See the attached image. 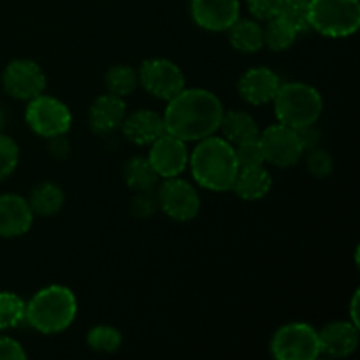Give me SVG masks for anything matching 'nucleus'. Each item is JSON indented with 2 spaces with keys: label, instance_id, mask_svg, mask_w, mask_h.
I'll use <instances>...</instances> for the list:
<instances>
[{
  "label": "nucleus",
  "instance_id": "1",
  "mask_svg": "<svg viewBox=\"0 0 360 360\" xmlns=\"http://www.w3.org/2000/svg\"><path fill=\"white\" fill-rule=\"evenodd\" d=\"M224 104L220 98L204 88H183L167 101L164 112L165 132L178 139L202 141L220 130Z\"/></svg>",
  "mask_w": 360,
  "mask_h": 360
},
{
  "label": "nucleus",
  "instance_id": "2",
  "mask_svg": "<svg viewBox=\"0 0 360 360\" xmlns=\"http://www.w3.org/2000/svg\"><path fill=\"white\" fill-rule=\"evenodd\" d=\"M188 165L197 185L211 192H229L239 171L234 146L217 136L199 141L188 155Z\"/></svg>",
  "mask_w": 360,
  "mask_h": 360
},
{
  "label": "nucleus",
  "instance_id": "3",
  "mask_svg": "<svg viewBox=\"0 0 360 360\" xmlns=\"http://www.w3.org/2000/svg\"><path fill=\"white\" fill-rule=\"evenodd\" d=\"M77 313L72 290L63 285H49L39 290L25 308V322L41 334H58L69 329Z\"/></svg>",
  "mask_w": 360,
  "mask_h": 360
},
{
  "label": "nucleus",
  "instance_id": "4",
  "mask_svg": "<svg viewBox=\"0 0 360 360\" xmlns=\"http://www.w3.org/2000/svg\"><path fill=\"white\" fill-rule=\"evenodd\" d=\"M273 104L278 123L295 130L315 125L323 111V98L320 91L306 83L280 84Z\"/></svg>",
  "mask_w": 360,
  "mask_h": 360
},
{
  "label": "nucleus",
  "instance_id": "5",
  "mask_svg": "<svg viewBox=\"0 0 360 360\" xmlns=\"http://www.w3.org/2000/svg\"><path fill=\"white\" fill-rule=\"evenodd\" d=\"M309 27L333 39L350 37L360 27L359 0H308Z\"/></svg>",
  "mask_w": 360,
  "mask_h": 360
},
{
  "label": "nucleus",
  "instance_id": "6",
  "mask_svg": "<svg viewBox=\"0 0 360 360\" xmlns=\"http://www.w3.org/2000/svg\"><path fill=\"white\" fill-rule=\"evenodd\" d=\"M25 120L32 132L46 139L63 136L69 132L72 125V115L65 102L44 94L28 101Z\"/></svg>",
  "mask_w": 360,
  "mask_h": 360
},
{
  "label": "nucleus",
  "instance_id": "7",
  "mask_svg": "<svg viewBox=\"0 0 360 360\" xmlns=\"http://www.w3.org/2000/svg\"><path fill=\"white\" fill-rule=\"evenodd\" d=\"M271 354L278 360H315L320 355L319 333L308 323H287L274 333Z\"/></svg>",
  "mask_w": 360,
  "mask_h": 360
},
{
  "label": "nucleus",
  "instance_id": "8",
  "mask_svg": "<svg viewBox=\"0 0 360 360\" xmlns=\"http://www.w3.org/2000/svg\"><path fill=\"white\" fill-rule=\"evenodd\" d=\"M139 84L160 101H171L185 88V74L167 58L144 60L137 70Z\"/></svg>",
  "mask_w": 360,
  "mask_h": 360
},
{
  "label": "nucleus",
  "instance_id": "9",
  "mask_svg": "<svg viewBox=\"0 0 360 360\" xmlns=\"http://www.w3.org/2000/svg\"><path fill=\"white\" fill-rule=\"evenodd\" d=\"M158 207L176 221H190L199 214L200 197L192 183L181 178H165L155 188Z\"/></svg>",
  "mask_w": 360,
  "mask_h": 360
},
{
  "label": "nucleus",
  "instance_id": "10",
  "mask_svg": "<svg viewBox=\"0 0 360 360\" xmlns=\"http://www.w3.org/2000/svg\"><path fill=\"white\" fill-rule=\"evenodd\" d=\"M259 139L260 144H262L266 162L274 165V167H294L304 155V148H302L299 132L295 129L283 125V123L267 127L264 132H260Z\"/></svg>",
  "mask_w": 360,
  "mask_h": 360
},
{
  "label": "nucleus",
  "instance_id": "11",
  "mask_svg": "<svg viewBox=\"0 0 360 360\" xmlns=\"http://www.w3.org/2000/svg\"><path fill=\"white\" fill-rule=\"evenodd\" d=\"M2 86L6 94L16 101H32L44 94L46 74L34 60H13L2 72Z\"/></svg>",
  "mask_w": 360,
  "mask_h": 360
},
{
  "label": "nucleus",
  "instance_id": "12",
  "mask_svg": "<svg viewBox=\"0 0 360 360\" xmlns=\"http://www.w3.org/2000/svg\"><path fill=\"white\" fill-rule=\"evenodd\" d=\"M148 160L160 178H176L188 165V150L185 141L164 132L150 144Z\"/></svg>",
  "mask_w": 360,
  "mask_h": 360
},
{
  "label": "nucleus",
  "instance_id": "13",
  "mask_svg": "<svg viewBox=\"0 0 360 360\" xmlns=\"http://www.w3.org/2000/svg\"><path fill=\"white\" fill-rule=\"evenodd\" d=\"M239 0H192V18L207 32H225L239 18Z\"/></svg>",
  "mask_w": 360,
  "mask_h": 360
},
{
  "label": "nucleus",
  "instance_id": "14",
  "mask_svg": "<svg viewBox=\"0 0 360 360\" xmlns=\"http://www.w3.org/2000/svg\"><path fill=\"white\" fill-rule=\"evenodd\" d=\"M281 81L274 70L267 67H253L241 74L238 81V94L252 105H264L273 102Z\"/></svg>",
  "mask_w": 360,
  "mask_h": 360
},
{
  "label": "nucleus",
  "instance_id": "15",
  "mask_svg": "<svg viewBox=\"0 0 360 360\" xmlns=\"http://www.w3.org/2000/svg\"><path fill=\"white\" fill-rule=\"evenodd\" d=\"M34 224L28 200L16 193L0 195V238L13 239L27 234Z\"/></svg>",
  "mask_w": 360,
  "mask_h": 360
},
{
  "label": "nucleus",
  "instance_id": "16",
  "mask_svg": "<svg viewBox=\"0 0 360 360\" xmlns=\"http://www.w3.org/2000/svg\"><path fill=\"white\" fill-rule=\"evenodd\" d=\"M125 116V101L112 94H105L95 98L88 109V125L98 136H109L122 127Z\"/></svg>",
  "mask_w": 360,
  "mask_h": 360
},
{
  "label": "nucleus",
  "instance_id": "17",
  "mask_svg": "<svg viewBox=\"0 0 360 360\" xmlns=\"http://www.w3.org/2000/svg\"><path fill=\"white\" fill-rule=\"evenodd\" d=\"M123 136L137 146H150L155 139L165 132L164 116L151 109H137L125 116L122 127Z\"/></svg>",
  "mask_w": 360,
  "mask_h": 360
},
{
  "label": "nucleus",
  "instance_id": "18",
  "mask_svg": "<svg viewBox=\"0 0 360 360\" xmlns=\"http://www.w3.org/2000/svg\"><path fill=\"white\" fill-rule=\"evenodd\" d=\"M320 354L329 357H350L359 347V327L352 322L327 323L319 333Z\"/></svg>",
  "mask_w": 360,
  "mask_h": 360
},
{
  "label": "nucleus",
  "instance_id": "19",
  "mask_svg": "<svg viewBox=\"0 0 360 360\" xmlns=\"http://www.w3.org/2000/svg\"><path fill=\"white\" fill-rule=\"evenodd\" d=\"M271 186H273L271 172L264 165H259V167L239 169L231 190L243 200H260L269 193Z\"/></svg>",
  "mask_w": 360,
  "mask_h": 360
},
{
  "label": "nucleus",
  "instance_id": "20",
  "mask_svg": "<svg viewBox=\"0 0 360 360\" xmlns=\"http://www.w3.org/2000/svg\"><path fill=\"white\" fill-rule=\"evenodd\" d=\"M220 130L224 139H227L232 146L245 141L255 139L260 136V127L250 112L246 111H227L221 116Z\"/></svg>",
  "mask_w": 360,
  "mask_h": 360
},
{
  "label": "nucleus",
  "instance_id": "21",
  "mask_svg": "<svg viewBox=\"0 0 360 360\" xmlns=\"http://www.w3.org/2000/svg\"><path fill=\"white\" fill-rule=\"evenodd\" d=\"M229 42L239 53H257L264 48V32L259 21L238 20L227 28Z\"/></svg>",
  "mask_w": 360,
  "mask_h": 360
},
{
  "label": "nucleus",
  "instance_id": "22",
  "mask_svg": "<svg viewBox=\"0 0 360 360\" xmlns=\"http://www.w3.org/2000/svg\"><path fill=\"white\" fill-rule=\"evenodd\" d=\"M28 206H30L34 217H53L58 213L65 202L63 190L56 183H41L35 186L28 197Z\"/></svg>",
  "mask_w": 360,
  "mask_h": 360
},
{
  "label": "nucleus",
  "instance_id": "23",
  "mask_svg": "<svg viewBox=\"0 0 360 360\" xmlns=\"http://www.w3.org/2000/svg\"><path fill=\"white\" fill-rule=\"evenodd\" d=\"M123 178L127 186L134 192H148L155 190L160 181V176L153 169L148 158L132 157L123 167Z\"/></svg>",
  "mask_w": 360,
  "mask_h": 360
},
{
  "label": "nucleus",
  "instance_id": "24",
  "mask_svg": "<svg viewBox=\"0 0 360 360\" xmlns=\"http://www.w3.org/2000/svg\"><path fill=\"white\" fill-rule=\"evenodd\" d=\"M137 86H139V77H137V70L134 67L118 63L105 72V88L109 94L116 95V97H129L136 91Z\"/></svg>",
  "mask_w": 360,
  "mask_h": 360
},
{
  "label": "nucleus",
  "instance_id": "25",
  "mask_svg": "<svg viewBox=\"0 0 360 360\" xmlns=\"http://www.w3.org/2000/svg\"><path fill=\"white\" fill-rule=\"evenodd\" d=\"M262 32L264 46H267L274 53L287 51L295 42V37H297V32L278 16L267 20V25L262 28Z\"/></svg>",
  "mask_w": 360,
  "mask_h": 360
},
{
  "label": "nucleus",
  "instance_id": "26",
  "mask_svg": "<svg viewBox=\"0 0 360 360\" xmlns=\"http://www.w3.org/2000/svg\"><path fill=\"white\" fill-rule=\"evenodd\" d=\"M27 302L13 292H0V330L14 329L25 322Z\"/></svg>",
  "mask_w": 360,
  "mask_h": 360
},
{
  "label": "nucleus",
  "instance_id": "27",
  "mask_svg": "<svg viewBox=\"0 0 360 360\" xmlns=\"http://www.w3.org/2000/svg\"><path fill=\"white\" fill-rule=\"evenodd\" d=\"M86 343L91 350L101 352V354H112L118 352L123 343L122 333L111 326H97L88 330Z\"/></svg>",
  "mask_w": 360,
  "mask_h": 360
},
{
  "label": "nucleus",
  "instance_id": "28",
  "mask_svg": "<svg viewBox=\"0 0 360 360\" xmlns=\"http://www.w3.org/2000/svg\"><path fill=\"white\" fill-rule=\"evenodd\" d=\"M276 16L281 18L287 25H290L297 34L311 30L308 0H283Z\"/></svg>",
  "mask_w": 360,
  "mask_h": 360
},
{
  "label": "nucleus",
  "instance_id": "29",
  "mask_svg": "<svg viewBox=\"0 0 360 360\" xmlns=\"http://www.w3.org/2000/svg\"><path fill=\"white\" fill-rule=\"evenodd\" d=\"M20 162V148L13 137L0 132V181L9 178Z\"/></svg>",
  "mask_w": 360,
  "mask_h": 360
},
{
  "label": "nucleus",
  "instance_id": "30",
  "mask_svg": "<svg viewBox=\"0 0 360 360\" xmlns=\"http://www.w3.org/2000/svg\"><path fill=\"white\" fill-rule=\"evenodd\" d=\"M234 151H236V158H238L239 169L259 167V165L266 164V157H264V150L259 137L236 144Z\"/></svg>",
  "mask_w": 360,
  "mask_h": 360
},
{
  "label": "nucleus",
  "instance_id": "31",
  "mask_svg": "<svg viewBox=\"0 0 360 360\" xmlns=\"http://www.w3.org/2000/svg\"><path fill=\"white\" fill-rule=\"evenodd\" d=\"M158 210V199L155 190H148V192H136V195L130 200V213L132 217L144 220L157 213Z\"/></svg>",
  "mask_w": 360,
  "mask_h": 360
},
{
  "label": "nucleus",
  "instance_id": "32",
  "mask_svg": "<svg viewBox=\"0 0 360 360\" xmlns=\"http://www.w3.org/2000/svg\"><path fill=\"white\" fill-rule=\"evenodd\" d=\"M308 169L315 178H327V176L333 172L334 169V160L326 150L322 148H315V150H309L308 155Z\"/></svg>",
  "mask_w": 360,
  "mask_h": 360
},
{
  "label": "nucleus",
  "instance_id": "33",
  "mask_svg": "<svg viewBox=\"0 0 360 360\" xmlns=\"http://www.w3.org/2000/svg\"><path fill=\"white\" fill-rule=\"evenodd\" d=\"M248 4V9L257 20L267 21L271 18H274L280 11L283 0H246Z\"/></svg>",
  "mask_w": 360,
  "mask_h": 360
},
{
  "label": "nucleus",
  "instance_id": "34",
  "mask_svg": "<svg viewBox=\"0 0 360 360\" xmlns=\"http://www.w3.org/2000/svg\"><path fill=\"white\" fill-rule=\"evenodd\" d=\"M23 347L9 336H0V360H25Z\"/></svg>",
  "mask_w": 360,
  "mask_h": 360
},
{
  "label": "nucleus",
  "instance_id": "35",
  "mask_svg": "<svg viewBox=\"0 0 360 360\" xmlns=\"http://www.w3.org/2000/svg\"><path fill=\"white\" fill-rule=\"evenodd\" d=\"M299 137H301V143H302V148H304V151H309V150H315V148H319L320 144V132L315 129V125H309V127H304V129H299Z\"/></svg>",
  "mask_w": 360,
  "mask_h": 360
},
{
  "label": "nucleus",
  "instance_id": "36",
  "mask_svg": "<svg viewBox=\"0 0 360 360\" xmlns=\"http://www.w3.org/2000/svg\"><path fill=\"white\" fill-rule=\"evenodd\" d=\"M49 153L56 158H65L69 155V141L65 139V134L63 136H55L49 137Z\"/></svg>",
  "mask_w": 360,
  "mask_h": 360
},
{
  "label": "nucleus",
  "instance_id": "37",
  "mask_svg": "<svg viewBox=\"0 0 360 360\" xmlns=\"http://www.w3.org/2000/svg\"><path fill=\"white\" fill-rule=\"evenodd\" d=\"M357 308H359V290L355 292L354 297H352V302H350V322L355 323V326L359 327V315H357Z\"/></svg>",
  "mask_w": 360,
  "mask_h": 360
},
{
  "label": "nucleus",
  "instance_id": "38",
  "mask_svg": "<svg viewBox=\"0 0 360 360\" xmlns=\"http://www.w3.org/2000/svg\"><path fill=\"white\" fill-rule=\"evenodd\" d=\"M2 127H4V115L2 111H0V130H2Z\"/></svg>",
  "mask_w": 360,
  "mask_h": 360
}]
</instances>
